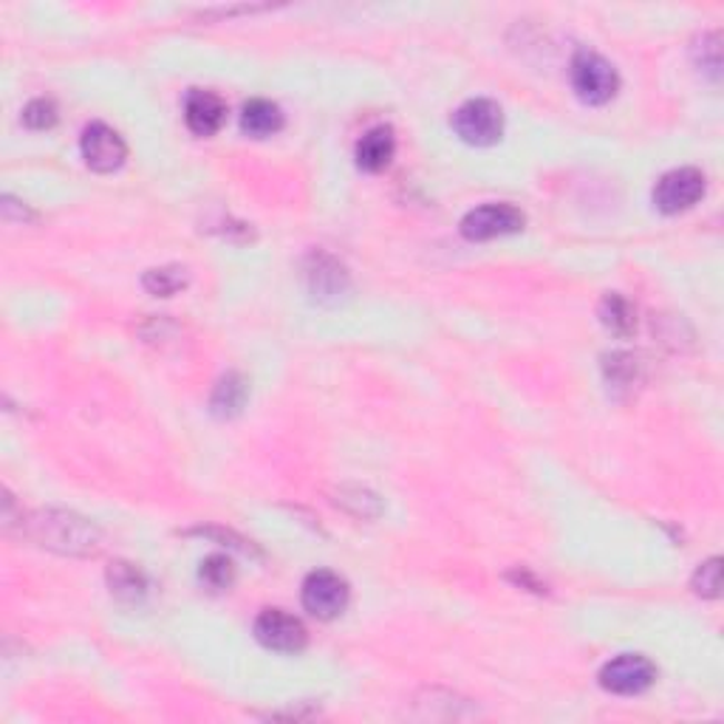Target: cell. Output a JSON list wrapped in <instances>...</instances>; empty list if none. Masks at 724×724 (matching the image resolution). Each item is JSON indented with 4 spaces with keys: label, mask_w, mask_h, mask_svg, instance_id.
<instances>
[{
    "label": "cell",
    "mask_w": 724,
    "mask_h": 724,
    "mask_svg": "<svg viewBox=\"0 0 724 724\" xmlns=\"http://www.w3.org/2000/svg\"><path fill=\"white\" fill-rule=\"evenodd\" d=\"M31 538L62 555H97L102 547L97 527L75 512H40L29 521Z\"/></svg>",
    "instance_id": "cell-1"
},
{
    "label": "cell",
    "mask_w": 724,
    "mask_h": 724,
    "mask_svg": "<svg viewBox=\"0 0 724 724\" xmlns=\"http://www.w3.org/2000/svg\"><path fill=\"white\" fill-rule=\"evenodd\" d=\"M571 88L586 105H606L620 88V77L606 57L577 51L571 60Z\"/></svg>",
    "instance_id": "cell-2"
},
{
    "label": "cell",
    "mask_w": 724,
    "mask_h": 724,
    "mask_svg": "<svg viewBox=\"0 0 724 724\" xmlns=\"http://www.w3.org/2000/svg\"><path fill=\"white\" fill-rule=\"evenodd\" d=\"M456 136L476 148H490L503 134V111L492 99H470L450 119Z\"/></svg>",
    "instance_id": "cell-3"
},
{
    "label": "cell",
    "mask_w": 724,
    "mask_h": 724,
    "mask_svg": "<svg viewBox=\"0 0 724 724\" xmlns=\"http://www.w3.org/2000/svg\"><path fill=\"white\" fill-rule=\"evenodd\" d=\"M303 608L317 620H334L349 606L351 589L337 571L317 569L303 580Z\"/></svg>",
    "instance_id": "cell-4"
},
{
    "label": "cell",
    "mask_w": 724,
    "mask_h": 724,
    "mask_svg": "<svg viewBox=\"0 0 724 724\" xmlns=\"http://www.w3.org/2000/svg\"><path fill=\"white\" fill-rule=\"evenodd\" d=\"M654 682H657V668L643 654H620L600 671V685L617 696L645 694Z\"/></svg>",
    "instance_id": "cell-5"
},
{
    "label": "cell",
    "mask_w": 724,
    "mask_h": 724,
    "mask_svg": "<svg viewBox=\"0 0 724 724\" xmlns=\"http://www.w3.org/2000/svg\"><path fill=\"white\" fill-rule=\"evenodd\" d=\"M255 639L277 654H301L309 643V632L295 614L283 608H266L255 620Z\"/></svg>",
    "instance_id": "cell-6"
},
{
    "label": "cell",
    "mask_w": 724,
    "mask_h": 724,
    "mask_svg": "<svg viewBox=\"0 0 724 724\" xmlns=\"http://www.w3.org/2000/svg\"><path fill=\"white\" fill-rule=\"evenodd\" d=\"M524 224H527V215L512 204H485L461 218V235L467 241H492L518 233Z\"/></svg>",
    "instance_id": "cell-7"
},
{
    "label": "cell",
    "mask_w": 724,
    "mask_h": 724,
    "mask_svg": "<svg viewBox=\"0 0 724 724\" xmlns=\"http://www.w3.org/2000/svg\"><path fill=\"white\" fill-rule=\"evenodd\" d=\"M702 196H705V176L696 167H679V170L665 173L654 187V204L665 215L685 213Z\"/></svg>",
    "instance_id": "cell-8"
},
{
    "label": "cell",
    "mask_w": 724,
    "mask_h": 724,
    "mask_svg": "<svg viewBox=\"0 0 724 724\" xmlns=\"http://www.w3.org/2000/svg\"><path fill=\"white\" fill-rule=\"evenodd\" d=\"M80 150L86 165L97 173H114L128 159V148H125L123 136L102 123H94L82 130Z\"/></svg>",
    "instance_id": "cell-9"
},
{
    "label": "cell",
    "mask_w": 724,
    "mask_h": 724,
    "mask_svg": "<svg viewBox=\"0 0 724 724\" xmlns=\"http://www.w3.org/2000/svg\"><path fill=\"white\" fill-rule=\"evenodd\" d=\"M185 119L187 128L196 136H213L222 130L224 119H227V105L218 94L193 88L185 99Z\"/></svg>",
    "instance_id": "cell-10"
},
{
    "label": "cell",
    "mask_w": 724,
    "mask_h": 724,
    "mask_svg": "<svg viewBox=\"0 0 724 724\" xmlns=\"http://www.w3.org/2000/svg\"><path fill=\"white\" fill-rule=\"evenodd\" d=\"M309 292L320 303H337L349 292V275L343 266L329 255H312V266L306 270Z\"/></svg>",
    "instance_id": "cell-11"
},
{
    "label": "cell",
    "mask_w": 724,
    "mask_h": 724,
    "mask_svg": "<svg viewBox=\"0 0 724 724\" xmlns=\"http://www.w3.org/2000/svg\"><path fill=\"white\" fill-rule=\"evenodd\" d=\"M393 150H397L393 130L388 128V125H376V128H371L369 134L356 141V165H360L362 170L380 173L391 165Z\"/></svg>",
    "instance_id": "cell-12"
},
{
    "label": "cell",
    "mask_w": 724,
    "mask_h": 724,
    "mask_svg": "<svg viewBox=\"0 0 724 724\" xmlns=\"http://www.w3.org/2000/svg\"><path fill=\"white\" fill-rule=\"evenodd\" d=\"M246 397H250V385H246L244 376L233 371V374L222 376L218 385H215L213 397H209V411L218 419H233L244 411Z\"/></svg>",
    "instance_id": "cell-13"
},
{
    "label": "cell",
    "mask_w": 724,
    "mask_h": 724,
    "mask_svg": "<svg viewBox=\"0 0 724 724\" xmlns=\"http://www.w3.org/2000/svg\"><path fill=\"white\" fill-rule=\"evenodd\" d=\"M241 128L252 139H266V136L277 134L283 128V114L275 102L270 99H252L241 111Z\"/></svg>",
    "instance_id": "cell-14"
},
{
    "label": "cell",
    "mask_w": 724,
    "mask_h": 724,
    "mask_svg": "<svg viewBox=\"0 0 724 724\" xmlns=\"http://www.w3.org/2000/svg\"><path fill=\"white\" fill-rule=\"evenodd\" d=\"M597 314H600V323L606 325L608 332L617 334V337H632L634 329H637V312H634L632 303L623 295H617V292H608V295L603 297Z\"/></svg>",
    "instance_id": "cell-15"
},
{
    "label": "cell",
    "mask_w": 724,
    "mask_h": 724,
    "mask_svg": "<svg viewBox=\"0 0 724 724\" xmlns=\"http://www.w3.org/2000/svg\"><path fill=\"white\" fill-rule=\"evenodd\" d=\"M108 586H111V595L125 603H139L141 597L148 595V580H145V575H141L136 566L125 564V560H119V564H114L111 569H108Z\"/></svg>",
    "instance_id": "cell-16"
},
{
    "label": "cell",
    "mask_w": 724,
    "mask_h": 724,
    "mask_svg": "<svg viewBox=\"0 0 724 724\" xmlns=\"http://www.w3.org/2000/svg\"><path fill=\"white\" fill-rule=\"evenodd\" d=\"M141 283H145L150 295L170 297L187 286V272L182 266H162V270L145 272Z\"/></svg>",
    "instance_id": "cell-17"
},
{
    "label": "cell",
    "mask_w": 724,
    "mask_h": 724,
    "mask_svg": "<svg viewBox=\"0 0 724 724\" xmlns=\"http://www.w3.org/2000/svg\"><path fill=\"white\" fill-rule=\"evenodd\" d=\"M198 575H202L204 586H209V589H215V591H222V589H229V586H233L235 566L227 555H209V558L202 564V569H198Z\"/></svg>",
    "instance_id": "cell-18"
},
{
    "label": "cell",
    "mask_w": 724,
    "mask_h": 724,
    "mask_svg": "<svg viewBox=\"0 0 724 724\" xmlns=\"http://www.w3.org/2000/svg\"><path fill=\"white\" fill-rule=\"evenodd\" d=\"M60 114H57V105L51 99H31L23 108V125L31 130H49L55 128Z\"/></svg>",
    "instance_id": "cell-19"
},
{
    "label": "cell",
    "mask_w": 724,
    "mask_h": 724,
    "mask_svg": "<svg viewBox=\"0 0 724 724\" xmlns=\"http://www.w3.org/2000/svg\"><path fill=\"white\" fill-rule=\"evenodd\" d=\"M718 589H722V560L711 558L707 564H702L694 575V591L699 597H718Z\"/></svg>",
    "instance_id": "cell-20"
},
{
    "label": "cell",
    "mask_w": 724,
    "mask_h": 724,
    "mask_svg": "<svg viewBox=\"0 0 724 724\" xmlns=\"http://www.w3.org/2000/svg\"><path fill=\"white\" fill-rule=\"evenodd\" d=\"M606 376L614 388H626L634 385V376H637V365H634L632 354H612L606 360Z\"/></svg>",
    "instance_id": "cell-21"
}]
</instances>
